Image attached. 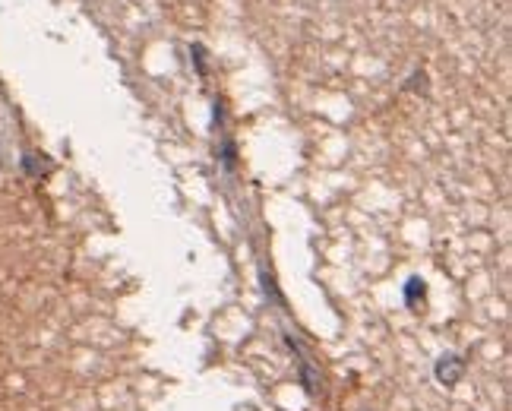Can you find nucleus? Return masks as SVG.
Listing matches in <instances>:
<instances>
[{
    "instance_id": "f257e3e1",
    "label": "nucleus",
    "mask_w": 512,
    "mask_h": 411,
    "mask_svg": "<svg viewBox=\"0 0 512 411\" xmlns=\"http://www.w3.org/2000/svg\"><path fill=\"white\" fill-rule=\"evenodd\" d=\"M437 377L446 383V386H452L459 377H462V361H456V358H443V364L437 367Z\"/></svg>"
}]
</instances>
